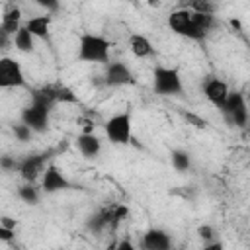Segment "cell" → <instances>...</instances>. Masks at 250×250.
Returning <instances> with one entry per match:
<instances>
[{
	"mask_svg": "<svg viewBox=\"0 0 250 250\" xmlns=\"http://www.w3.org/2000/svg\"><path fill=\"white\" fill-rule=\"evenodd\" d=\"M213 23H215L213 14H199L189 8L174 10L168 16V25L174 33L188 37V39H195V41L203 39L211 31Z\"/></svg>",
	"mask_w": 250,
	"mask_h": 250,
	"instance_id": "obj_1",
	"label": "cell"
},
{
	"mask_svg": "<svg viewBox=\"0 0 250 250\" xmlns=\"http://www.w3.org/2000/svg\"><path fill=\"white\" fill-rule=\"evenodd\" d=\"M109 41L96 33H82L78 39V59L84 62H105L109 59Z\"/></svg>",
	"mask_w": 250,
	"mask_h": 250,
	"instance_id": "obj_2",
	"label": "cell"
},
{
	"mask_svg": "<svg viewBox=\"0 0 250 250\" xmlns=\"http://www.w3.org/2000/svg\"><path fill=\"white\" fill-rule=\"evenodd\" d=\"M152 86L154 92L160 96H178L182 94V78L176 68H166V66H156L152 72Z\"/></svg>",
	"mask_w": 250,
	"mask_h": 250,
	"instance_id": "obj_3",
	"label": "cell"
},
{
	"mask_svg": "<svg viewBox=\"0 0 250 250\" xmlns=\"http://www.w3.org/2000/svg\"><path fill=\"white\" fill-rule=\"evenodd\" d=\"M57 150H43V152H35V154H29L25 158H21L18 162V172L20 176L27 182V184H33L45 170H47V162L51 160V156L55 154Z\"/></svg>",
	"mask_w": 250,
	"mask_h": 250,
	"instance_id": "obj_4",
	"label": "cell"
},
{
	"mask_svg": "<svg viewBox=\"0 0 250 250\" xmlns=\"http://www.w3.org/2000/svg\"><path fill=\"white\" fill-rule=\"evenodd\" d=\"M221 111L229 119V123H232L236 127L248 125L250 111H248V104H246V100H244V96L240 92H230Z\"/></svg>",
	"mask_w": 250,
	"mask_h": 250,
	"instance_id": "obj_5",
	"label": "cell"
},
{
	"mask_svg": "<svg viewBox=\"0 0 250 250\" xmlns=\"http://www.w3.org/2000/svg\"><path fill=\"white\" fill-rule=\"evenodd\" d=\"M105 135L113 145H127L131 143V113H115L105 123Z\"/></svg>",
	"mask_w": 250,
	"mask_h": 250,
	"instance_id": "obj_6",
	"label": "cell"
},
{
	"mask_svg": "<svg viewBox=\"0 0 250 250\" xmlns=\"http://www.w3.org/2000/svg\"><path fill=\"white\" fill-rule=\"evenodd\" d=\"M49 107L39 105V104H29L21 111V123L27 125L33 133H43L49 129Z\"/></svg>",
	"mask_w": 250,
	"mask_h": 250,
	"instance_id": "obj_7",
	"label": "cell"
},
{
	"mask_svg": "<svg viewBox=\"0 0 250 250\" xmlns=\"http://www.w3.org/2000/svg\"><path fill=\"white\" fill-rule=\"evenodd\" d=\"M20 86H25V76L21 72V66L10 57H2L0 59V88H20Z\"/></svg>",
	"mask_w": 250,
	"mask_h": 250,
	"instance_id": "obj_8",
	"label": "cell"
},
{
	"mask_svg": "<svg viewBox=\"0 0 250 250\" xmlns=\"http://www.w3.org/2000/svg\"><path fill=\"white\" fill-rule=\"evenodd\" d=\"M41 188H43L45 193H57V191H62V189H72L74 186L66 176H62V172L55 164H49L47 170L43 172Z\"/></svg>",
	"mask_w": 250,
	"mask_h": 250,
	"instance_id": "obj_9",
	"label": "cell"
},
{
	"mask_svg": "<svg viewBox=\"0 0 250 250\" xmlns=\"http://www.w3.org/2000/svg\"><path fill=\"white\" fill-rule=\"evenodd\" d=\"M104 82L107 86H125V84H133V72L129 70L127 64L123 62H109L104 74Z\"/></svg>",
	"mask_w": 250,
	"mask_h": 250,
	"instance_id": "obj_10",
	"label": "cell"
},
{
	"mask_svg": "<svg viewBox=\"0 0 250 250\" xmlns=\"http://www.w3.org/2000/svg\"><path fill=\"white\" fill-rule=\"evenodd\" d=\"M203 94H205V98L213 104V105H217L219 109H223V105H225V102H227V98H229V86L223 82V80H219V78H209L205 84H203Z\"/></svg>",
	"mask_w": 250,
	"mask_h": 250,
	"instance_id": "obj_11",
	"label": "cell"
},
{
	"mask_svg": "<svg viewBox=\"0 0 250 250\" xmlns=\"http://www.w3.org/2000/svg\"><path fill=\"white\" fill-rule=\"evenodd\" d=\"M143 248L145 250H172V238L162 229H148L143 234Z\"/></svg>",
	"mask_w": 250,
	"mask_h": 250,
	"instance_id": "obj_12",
	"label": "cell"
},
{
	"mask_svg": "<svg viewBox=\"0 0 250 250\" xmlns=\"http://www.w3.org/2000/svg\"><path fill=\"white\" fill-rule=\"evenodd\" d=\"M20 20H21V10L16 6V4H10L4 8V14H2V21H0V31H4L6 35L14 37L18 31H20Z\"/></svg>",
	"mask_w": 250,
	"mask_h": 250,
	"instance_id": "obj_13",
	"label": "cell"
},
{
	"mask_svg": "<svg viewBox=\"0 0 250 250\" xmlns=\"http://www.w3.org/2000/svg\"><path fill=\"white\" fill-rule=\"evenodd\" d=\"M76 146L86 158H96L102 150V143L94 133H80L76 137Z\"/></svg>",
	"mask_w": 250,
	"mask_h": 250,
	"instance_id": "obj_14",
	"label": "cell"
},
{
	"mask_svg": "<svg viewBox=\"0 0 250 250\" xmlns=\"http://www.w3.org/2000/svg\"><path fill=\"white\" fill-rule=\"evenodd\" d=\"M25 27L29 29V33L33 37L39 39H47L49 37V27H51V16L49 14H41V16H33L25 21Z\"/></svg>",
	"mask_w": 250,
	"mask_h": 250,
	"instance_id": "obj_15",
	"label": "cell"
},
{
	"mask_svg": "<svg viewBox=\"0 0 250 250\" xmlns=\"http://www.w3.org/2000/svg\"><path fill=\"white\" fill-rule=\"evenodd\" d=\"M129 47H131V53L139 59H145V57H150L154 53V47L150 43L148 37L141 35V33H133L129 37Z\"/></svg>",
	"mask_w": 250,
	"mask_h": 250,
	"instance_id": "obj_16",
	"label": "cell"
},
{
	"mask_svg": "<svg viewBox=\"0 0 250 250\" xmlns=\"http://www.w3.org/2000/svg\"><path fill=\"white\" fill-rule=\"evenodd\" d=\"M111 217H113V205L111 207H104V209H100L96 215H92L90 219H88V229L92 230V232H100V230H104L105 227H109L111 225Z\"/></svg>",
	"mask_w": 250,
	"mask_h": 250,
	"instance_id": "obj_17",
	"label": "cell"
},
{
	"mask_svg": "<svg viewBox=\"0 0 250 250\" xmlns=\"http://www.w3.org/2000/svg\"><path fill=\"white\" fill-rule=\"evenodd\" d=\"M12 43H14V47H16L18 51H21V53H31V51H33V35L29 33V29H27L25 25H21L20 31L12 37Z\"/></svg>",
	"mask_w": 250,
	"mask_h": 250,
	"instance_id": "obj_18",
	"label": "cell"
},
{
	"mask_svg": "<svg viewBox=\"0 0 250 250\" xmlns=\"http://www.w3.org/2000/svg\"><path fill=\"white\" fill-rule=\"evenodd\" d=\"M170 158H172V166H174L178 172H186V170H189V166H191L189 154H188L186 150H180V148H176V150H172Z\"/></svg>",
	"mask_w": 250,
	"mask_h": 250,
	"instance_id": "obj_19",
	"label": "cell"
},
{
	"mask_svg": "<svg viewBox=\"0 0 250 250\" xmlns=\"http://www.w3.org/2000/svg\"><path fill=\"white\" fill-rule=\"evenodd\" d=\"M18 195H20V199H23V201L29 203V205H35V203L39 201V193H37V189L33 188V184H23V186H20V188H18Z\"/></svg>",
	"mask_w": 250,
	"mask_h": 250,
	"instance_id": "obj_20",
	"label": "cell"
},
{
	"mask_svg": "<svg viewBox=\"0 0 250 250\" xmlns=\"http://www.w3.org/2000/svg\"><path fill=\"white\" fill-rule=\"evenodd\" d=\"M57 102L62 104H78V96L64 84H57Z\"/></svg>",
	"mask_w": 250,
	"mask_h": 250,
	"instance_id": "obj_21",
	"label": "cell"
},
{
	"mask_svg": "<svg viewBox=\"0 0 250 250\" xmlns=\"http://www.w3.org/2000/svg\"><path fill=\"white\" fill-rule=\"evenodd\" d=\"M129 215V207L127 205H113V217H111V229H115L123 219H127Z\"/></svg>",
	"mask_w": 250,
	"mask_h": 250,
	"instance_id": "obj_22",
	"label": "cell"
},
{
	"mask_svg": "<svg viewBox=\"0 0 250 250\" xmlns=\"http://www.w3.org/2000/svg\"><path fill=\"white\" fill-rule=\"evenodd\" d=\"M31 133H33V131H31L27 125H23V123L14 125V135H16V139L21 141V143H27V141L31 139Z\"/></svg>",
	"mask_w": 250,
	"mask_h": 250,
	"instance_id": "obj_23",
	"label": "cell"
},
{
	"mask_svg": "<svg viewBox=\"0 0 250 250\" xmlns=\"http://www.w3.org/2000/svg\"><path fill=\"white\" fill-rule=\"evenodd\" d=\"M197 236L205 242H213V236H215V229L211 225H199L197 227Z\"/></svg>",
	"mask_w": 250,
	"mask_h": 250,
	"instance_id": "obj_24",
	"label": "cell"
},
{
	"mask_svg": "<svg viewBox=\"0 0 250 250\" xmlns=\"http://www.w3.org/2000/svg\"><path fill=\"white\" fill-rule=\"evenodd\" d=\"M188 8L193 10V12H199V14H213L215 12V6L207 4V2H191Z\"/></svg>",
	"mask_w": 250,
	"mask_h": 250,
	"instance_id": "obj_25",
	"label": "cell"
},
{
	"mask_svg": "<svg viewBox=\"0 0 250 250\" xmlns=\"http://www.w3.org/2000/svg\"><path fill=\"white\" fill-rule=\"evenodd\" d=\"M113 250H137V248L133 246V242H131L129 238H121V240L113 246Z\"/></svg>",
	"mask_w": 250,
	"mask_h": 250,
	"instance_id": "obj_26",
	"label": "cell"
},
{
	"mask_svg": "<svg viewBox=\"0 0 250 250\" xmlns=\"http://www.w3.org/2000/svg\"><path fill=\"white\" fill-rule=\"evenodd\" d=\"M14 236H16V234H14V229H6V227H0V238H2L4 242H10Z\"/></svg>",
	"mask_w": 250,
	"mask_h": 250,
	"instance_id": "obj_27",
	"label": "cell"
},
{
	"mask_svg": "<svg viewBox=\"0 0 250 250\" xmlns=\"http://www.w3.org/2000/svg\"><path fill=\"white\" fill-rule=\"evenodd\" d=\"M186 119H189V121H191V123H193L195 127H199V129H205V127H207V123H205L203 119H199V117H195L193 113H186Z\"/></svg>",
	"mask_w": 250,
	"mask_h": 250,
	"instance_id": "obj_28",
	"label": "cell"
},
{
	"mask_svg": "<svg viewBox=\"0 0 250 250\" xmlns=\"http://www.w3.org/2000/svg\"><path fill=\"white\" fill-rule=\"evenodd\" d=\"M2 168L4 170H18V162L12 160V158H8V156H4L2 158Z\"/></svg>",
	"mask_w": 250,
	"mask_h": 250,
	"instance_id": "obj_29",
	"label": "cell"
},
{
	"mask_svg": "<svg viewBox=\"0 0 250 250\" xmlns=\"http://www.w3.org/2000/svg\"><path fill=\"white\" fill-rule=\"evenodd\" d=\"M201 250H225L223 248V242H219V240H213V242H207Z\"/></svg>",
	"mask_w": 250,
	"mask_h": 250,
	"instance_id": "obj_30",
	"label": "cell"
},
{
	"mask_svg": "<svg viewBox=\"0 0 250 250\" xmlns=\"http://www.w3.org/2000/svg\"><path fill=\"white\" fill-rule=\"evenodd\" d=\"M8 45H10V35L0 31V49H8Z\"/></svg>",
	"mask_w": 250,
	"mask_h": 250,
	"instance_id": "obj_31",
	"label": "cell"
},
{
	"mask_svg": "<svg viewBox=\"0 0 250 250\" xmlns=\"http://www.w3.org/2000/svg\"><path fill=\"white\" fill-rule=\"evenodd\" d=\"M0 227H6V229H16V221L10 219V217H2V225Z\"/></svg>",
	"mask_w": 250,
	"mask_h": 250,
	"instance_id": "obj_32",
	"label": "cell"
},
{
	"mask_svg": "<svg viewBox=\"0 0 250 250\" xmlns=\"http://www.w3.org/2000/svg\"><path fill=\"white\" fill-rule=\"evenodd\" d=\"M39 6H43V8H47V10H57V8H59L57 2H39Z\"/></svg>",
	"mask_w": 250,
	"mask_h": 250,
	"instance_id": "obj_33",
	"label": "cell"
},
{
	"mask_svg": "<svg viewBox=\"0 0 250 250\" xmlns=\"http://www.w3.org/2000/svg\"><path fill=\"white\" fill-rule=\"evenodd\" d=\"M230 25H232V27H236V29H240V23H238V20H230Z\"/></svg>",
	"mask_w": 250,
	"mask_h": 250,
	"instance_id": "obj_34",
	"label": "cell"
},
{
	"mask_svg": "<svg viewBox=\"0 0 250 250\" xmlns=\"http://www.w3.org/2000/svg\"><path fill=\"white\" fill-rule=\"evenodd\" d=\"M248 125H250V119H248Z\"/></svg>",
	"mask_w": 250,
	"mask_h": 250,
	"instance_id": "obj_35",
	"label": "cell"
},
{
	"mask_svg": "<svg viewBox=\"0 0 250 250\" xmlns=\"http://www.w3.org/2000/svg\"><path fill=\"white\" fill-rule=\"evenodd\" d=\"M143 250H145V248H143Z\"/></svg>",
	"mask_w": 250,
	"mask_h": 250,
	"instance_id": "obj_36",
	"label": "cell"
}]
</instances>
